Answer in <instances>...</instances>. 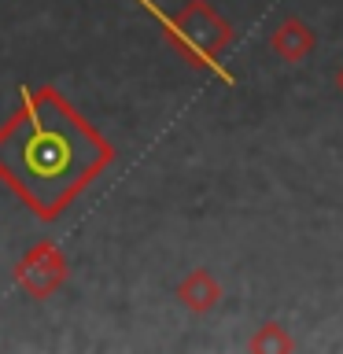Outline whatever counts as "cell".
<instances>
[{
	"mask_svg": "<svg viewBox=\"0 0 343 354\" xmlns=\"http://www.w3.org/2000/svg\"><path fill=\"white\" fill-rule=\"evenodd\" d=\"M115 155V144L55 85H22L0 126V181L37 221L59 218Z\"/></svg>",
	"mask_w": 343,
	"mask_h": 354,
	"instance_id": "1",
	"label": "cell"
},
{
	"mask_svg": "<svg viewBox=\"0 0 343 354\" xmlns=\"http://www.w3.org/2000/svg\"><path fill=\"white\" fill-rule=\"evenodd\" d=\"M148 15L159 22L163 37L170 41V48L181 55L188 66L196 71H210L221 82H232V74L221 66V52L232 44V22L210 4V0H185L174 15H166L159 4L151 0H137Z\"/></svg>",
	"mask_w": 343,
	"mask_h": 354,
	"instance_id": "2",
	"label": "cell"
},
{
	"mask_svg": "<svg viewBox=\"0 0 343 354\" xmlns=\"http://www.w3.org/2000/svg\"><path fill=\"white\" fill-rule=\"evenodd\" d=\"M11 277H15V284L30 299L44 303V299H52L66 284V277H71V262H66V254H63V248L55 240H41V243H33V248L15 262Z\"/></svg>",
	"mask_w": 343,
	"mask_h": 354,
	"instance_id": "3",
	"label": "cell"
},
{
	"mask_svg": "<svg viewBox=\"0 0 343 354\" xmlns=\"http://www.w3.org/2000/svg\"><path fill=\"white\" fill-rule=\"evenodd\" d=\"M314 48H317V33L310 30L299 15L281 19L270 33V52L284 63H303Z\"/></svg>",
	"mask_w": 343,
	"mask_h": 354,
	"instance_id": "4",
	"label": "cell"
},
{
	"mask_svg": "<svg viewBox=\"0 0 343 354\" xmlns=\"http://www.w3.org/2000/svg\"><path fill=\"white\" fill-rule=\"evenodd\" d=\"M174 295L188 314H210V310L221 303V284L210 270H188Z\"/></svg>",
	"mask_w": 343,
	"mask_h": 354,
	"instance_id": "5",
	"label": "cell"
},
{
	"mask_svg": "<svg viewBox=\"0 0 343 354\" xmlns=\"http://www.w3.org/2000/svg\"><path fill=\"white\" fill-rule=\"evenodd\" d=\"M248 351L251 354H292V351H299V343L292 339V332H288L281 321H266V325H259L254 336L248 339Z\"/></svg>",
	"mask_w": 343,
	"mask_h": 354,
	"instance_id": "6",
	"label": "cell"
},
{
	"mask_svg": "<svg viewBox=\"0 0 343 354\" xmlns=\"http://www.w3.org/2000/svg\"><path fill=\"white\" fill-rule=\"evenodd\" d=\"M336 88H340V93H343V66H340V71H336Z\"/></svg>",
	"mask_w": 343,
	"mask_h": 354,
	"instance_id": "7",
	"label": "cell"
}]
</instances>
